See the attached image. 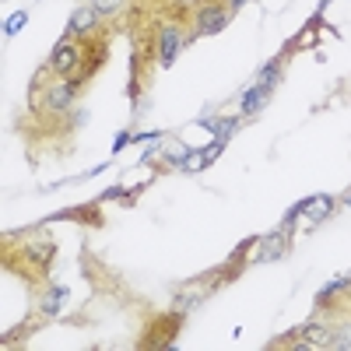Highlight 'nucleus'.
<instances>
[{"mask_svg":"<svg viewBox=\"0 0 351 351\" xmlns=\"http://www.w3.org/2000/svg\"><path fill=\"white\" fill-rule=\"evenodd\" d=\"M180 327H183V313H165L158 316L155 324L148 327V334H144L141 348H176V337H180Z\"/></svg>","mask_w":351,"mask_h":351,"instance_id":"obj_1","label":"nucleus"},{"mask_svg":"<svg viewBox=\"0 0 351 351\" xmlns=\"http://www.w3.org/2000/svg\"><path fill=\"white\" fill-rule=\"evenodd\" d=\"M49 71L60 77H71L74 71H81V43H71V36L56 43L49 53Z\"/></svg>","mask_w":351,"mask_h":351,"instance_id":"obj_2","label":"nucleus"},{"mask_svg":"<svg viewBox=\"0 0 351 351\" xmlns=\"http://www.w3.org/2000/svg\"><path fill=\"white\" fill-rule=\"evenodd\" d=\"M81 84H84V77L77 74H71V77H60L56 84H49V92H46V109L49 112H67L71 106H74V99H77V92H81Z\"/></svg>","mask_w":351,"mask_h":351,"instance_id":"obj_3","label":"nucleus"},{"mask_svg":"<svg viewBox=\"0 0 351 351\" xmlns=\"http://www.w3.org/2000/svg\"><path fill=\"white\" fill-rule=\"evenodd\" d=\"M183 46H186V39H183L180 21H162L158 25V64L162 67H172V60L180 56Z\"/></svg>","mask_w":351,"mask_h":351,"instance_id":"obj_4","label":"nucleus"},{"mask_svg":"<svg viewBox=\"0 0 351 351\" xmlns=\"http://www.w3.org/2000/svg\"><path fill=\"white\" fill-rule=\"evenodd\" d=\"M228 21H232V11L225 4H204L193 18V36H218Z\"/></svg>","mask_w":351,"mask_h":351,"instance_id":"obj_5","label":"nucleus"},{"mask_svg":"<svg viewBox=\"0 0 351 351\" xmlns=\"http://www.w3.org/2000/svg\"><path fill=\"white\" fill-rule=\"evenodd\" d=\"M49 221H81L88 228H99L106 218H102V204L99 200H88V204H77V208H67V211H56V215L43 218L39 225H49Z\"/></svg>","mask_w":351,"mask_h":351,"instance_id":"obj_6","label":"nucleus"},{"mask_svg":"<svg viewBox=\"0 0 351 351\" xmlns=\"http://www.w3.org/2000/svg\"><path fill=\"white\" fill-rule=\"evenodd\" d=\"M288 246H291V232H285L281 225L274 228V232H267V236H260V243H256V263H274V260H281L285 253H288Z\"/></svg>","mask_w":351,"mask_h":351,"instance_id":"obj_7","label":"nucleus"},{"mask_svg":"<svg viewBox=\"0 0 351 351\" xmlns=\"http://www.w3.org/2000/svg\"><path fill=\"white\" fill-rule=\"evenodd\" d=\"M225 152V141H215V144H204V148H193L190 155H186V162L180 165V172H190V176H197V172H204L218 155Z\"/></svg>","mask_w":351,"mask_h":351,"instance_id":"obj_8","label":"nucleus"},{"mask_svg":"<svg viewBox=\"0 0 351 351\" xmlns=\"http://www.w3.org/2000/svg\"><path fill=\"white\" fill-rule=\"evenodd\" d=\"M299 341L306 344V351H330V344H334V327H327V324H316V319H309V324H302V334H299Z\"/></svg>","mask_w":351,"mask_h":351,"instance_id":"obj_9","label":"nucleus"},{"mask_svg":"<svg viewBox=\"0 0 351 351\" xmlns=\"http://www.w3.org/2000/svg\"><path fill=\"white\" fill-rule=\"evenodd\" d=\"M99 11L92 8V4H84V8H77L71 18H67V36H92L95 28H99Z\"/></svg>","mask_w":351,"mask_h":351,"instance_id":"obj_10","label":"nucleus"},{"mask_svg":"<svg viewBox=\"0 0 351 351\" xmlns=\"http://www.w3.org/2000/svg\"><path fill=\"white\" fill-rule=\"evenodd\" d=\"M239 116H228V120H218V116H197V127H204V130H211V137L215 141H225L228 144V137L239 130Z\"/></svg>","mask_w":351,"mask_h":351,"instance_id":"obj_11","label":"nucleus"},{"mask_svg":"<svg viewBox=\"0 0 351 351\" xmlns=\"http://www.w3.org/2000/svg\"><path fill=\"white\" fill-rule=\"evenodd\" d=\"M271 92H274V88H263V84L253 81V88H246L243 99H239V116H256L263 106L271 102Z\"/></svg>","mask_w":351,"mask_h":351,"instance_id":"obj_12","label":"nucleus"},{"mask_svg":"<svg viewBox=\"0 0 351 351\" xmlns=\"http://www.w3.org/2000/svg\"><path fill=\"white\" fill-rule=\"evenodd\" d=\"M67 299H71V285H49L43 291V299H39V313L43 316H56Z\"/></svg>","mask_w":351,"mask_h":351,"instance_id":"obj_13","label":"nucleus"},{"mask_svg":"<svg viewBox=\"0 0 351 351\" xmlns=\"http://www.w3.org/2000/svg\"><path fill=\"white\" fill-rule=\"evenodd\" d=\"M337 208V200L334 197H327V193H316V197H309V208H306V215H309V221L313 225H319L324 218H330V211Z\"/></svg>","mask_w":351,"mask_h":351,"instance_id":"obj_14","label":"nucleus"},{"mask_svg":"<svg viewBox=\"0 0 351 351\" xmlns=\"http://www.w3.org/2000/svg\"><path fill=\"white\" fill-rule=\"evenodd\" d=\"M21 253H25L28 260H32L36 267H49V263H53V253H56V246H53L49 239H46V243H43V239H36V243H28Z\"/></svg>","mask_w":351,"mask_h":351,"instance_id":"obj_15","label":"nucleus"},{"mask_svg":"<svg viewBox=\"0 0 351 351\" xmlns=\"http://www.w3.org/2000/svg\"><path fill=\"white\" fill-rule=\"evenodd\" d=\"M344 288H351V274H348V278H334L330 285H324V288H319V291H316V306H330V302L341 295Z\"/></svg>","mask_w":351,"mask_h":351,"instance_id":"obj_16","label":"nucleus"},{"mask_svg":"<svg viewBox=\"0 0 351 351\" xmlns=\"http://www.w3.org/2000/svg\"><path fill=\"white\" fill-rule=\"evenodd\" d=\"M193 148H190V144H183V141H176V144H169V148H165V155H162V162L169 165V169H180L183 162H186V155H190Z\"/></svg>","mask_w":351,"mask_h":351,"instance_id":"obj_17","label":"nucleus"},{"mask_svg":"<svg viewBox=\"0 0 351 351\" xmlns=\"http://www.w3.org/2000/svg\"><path fill=\"white\" fill-rule=\"evenodd\" d=\"M281 64H285V56H274V60H271L267 67H260L256 84H263V88H274V84L281 81Z\"/></svg>","mask_w":351,"mask_h":351,"instance_id":"obj_18","label":"nucleus"},{"mask_svg":"<svg viewBox=\"0 0 351 351\" xmlns=\"http://www.w3.org/2000/svg\"><path fill=\"white\" fill-rule=\"evenodd\" d=\"M204 295H208V291H204V288H197V291H183V295H176V302H172V309L186 316L190 309H197V306L204 302Z\"/></svg>","mask_w":351,"mask_h":351,"instance_id":"obj_19","label":"nucleus"},{"mask_svg":"<svg viewBox=\"0 0 351 351\" xmlns=\"http://www.w3.org/2000/svg\"><path fill=\"white\" fill-rule=\"evenodd\" d=\"M330 351H351V324L334 327V344H330Z\"/></svg>","mask_w":351,"mask_h":351,"instance_id":"obj_20","label":"nucleus"},{"mask_svg":"<svg viewBox=\"0 0 351 351\" xmlns=\"http://www.w3.org/2000/svg\"><path fill=\"white\" fill-rule=\"evenodd\" d=\"M25 21H28V11H14V14L4 21V36H8V39H14V36L21 32V28H25Z\"/></svg>","mask_w":351,"mask_h":351,"instance_id":"obj_21","label":"nucleus"},{"mask_svg":"<svg viewBox=\"0 0 351 351\" xmlns=\"http://www.w3.org/2000/svg\"><path fill=\"white\" fill-rule=\"evenodd\" d=\"M88 4H92V8L99 11V18H109V14L120 11V8L127 4V0H88Z\"/></svg>","mask_w":351,"mask_h":351,"instance_id":"obj_22","label":"nucleus"},{"mask_svg":"<svg viewBox=\"0 0 351 351\" xmlns=\"http://www.w3.org/2000/svg\"><path fill=\"white\" fill-rule=\"evenodd\" d=\"M127 144H137V134H134V130H120V134H116V141H112V155H120Z\"/></svg>","mask_w":351,"mask_h":351,"instance_id":"obj_23","label":"nucleus"},{"mask_svg":"<svg viewBox=\"0 0 351 351\" xmlns=\"http://www.w3.org/2000/svg\"><path fill=\"white\" fill-rule=\"evenodd\" d=\"M123 193H127L123 186H109V190H102L95 200H99V204H106V200H123Z\"/></svg>","mask_w":351,"mask_h":351,"instance_id":"obj_24","label":"nucleus"},{"mask_svg":"<svg viewBox=\"0 0 351 351\" xmlns=\"http://www.w3.org/2000/svg\"><path fill=\"white\" fill-rule=\"evenodd\" d=\"M243 4H250V0H225V8H228V11H232V14H236V11H239V8H243Z\"/></svg>","mask_w":351,"mask_h":351,"instance_id":"obj_25","label":"nucleus"},{"mask_svg":"<svg viewBox=\"0 0 351 351\" xmlns=\"http://www.w3.org/2000/svg\"><path fill=\"white\" fill-rule=\"evenodd\" d=\"M344 208H351V193H348V197H344Z\"/></svg>","mask_w":351,"mask_h":351,"instance_id":"obj_26","label":"nucleus"}]
</instances>
